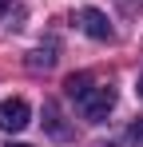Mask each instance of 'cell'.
<instances>
[{
  "label": "cell",
  "mask_w": 143,
  "mask_h": 147,
  "mask_svg": "<svg viewBox=\"0 0 143 147\" xmlns=\"http://www.w3.org/2000/svg\"><path fill=\"white\" fill-rule=\"evenodd\" d=\"M111 107H115V88H92L88 96L80 99L84 119H92V123H103L107 115H111Z\"/></svg>",
  "instance_id": "obj_1"
},
{
  "label": "cell",
  "mask_w": 143,
  "mask_h": 147,
  "mask_svg": "<svg viewBox=\"0 0 143 147\" xmlns=\"http://www.w3.org/2000/svg\"><path fill=\"white\" fill-rule=\"evenodd\" d=\"M28 119H32V107H28V99L12 96L0 103V131H8V135H16V131H24L28 127Z\"/></svg>",
  "instance_id": "obj_2"
},
{
  "label": "cell",
  "mask_w": 143,
  "mask_h": 147,
  "mask_svg": "<svg viewBox=\"0 0 143 147\" xmlns=\"http://www.w3.org/2000/svg\"><path fill=\"white\" fill-rule=\"evenodd\" d=\"M76 24L84 28L92 40H111V24H107V16H103L99 8H80V12H76Z\"/></svg>",
  "instance_id": "obj_3"
},
{
  "label": "cell",
  "mask_w": 143,
  "mask_h": 147,
  "mask_svg": "<svg viewBox=\"0 0 143 147\" xmlns=\"http://www.w3.org/2000/svg\"><path fill=\"white\" fill-rule=\"evenodd\" d=\"M64 92H68V99H76V103H80V99H84L88 92H92V76H88V72H80V76H68V80H64Z\"/></svg>",
  "instance_id": "obj_4"
},
{
  "label": "cell",
  "mask_w": 143,
  "mask_h": 147,
  "mask_svg": "<svg viewBox=\"0 0 143 147\" xmlns=\"http://www.w3.org/2000/svg\"><path fill=\"white\" fill-rule=\"evenodd\" d=\"M52 64H56V44H44L28 56V68H52Z\"/></svg>",
  "instance_id": "obj_5"
},
{
  "label": "cell",
  "mask_w": 143,
  "mask_h": 147,
  "mask_svg": "<svg viewBox=\"0 0 143 147\" xmlns=\"http://www.w3.org/2000/svg\"><path fill=\"white\" fill-rule=\"evenodd\" d=\"M44 115H48V131L52 135H68V127L60 123V107L56 103H44Z\"/></svg>",
  "instance_id": "obj_6"
},
{
  "label": "cell",
  "mask_w": 143,
  "mask_h": 147,
  "mask_svg": "<svg viewBox=\"0 0 143 147\" xmlns=\"http://www.w3.org/2000/svg\"><path fill=\"white\" fill-rule=\"evenodd\" d=\"M131 139H139V143H143V119L135 123V127H131Z\"/></svg>",
  "instance_id": "obj_7"
},
{
  "label": "cell",
  "mask_w": 143,
  "mask_h": 147,
  "mask_svg": "<svg viewBox=\"0 0 143 147\" xmlns=\"http://www.w3.org/2000/svg\"><path fill=\"white\" fill-rule=\"evenodd\" d=\"M8 4H12V0H0V12H4V8H8Z\"/></svg>",
  "instance_id": "obj_8"
},
{
  "label": "cell",
  "mask_w": 143,
  "mask_h": 147,
  "mask_svg": "<svg viewBox=\"0 0 143 147\" xmlns=\"http://www.w3.org/2000/svg\"><path fill=\"white\" fill-rule=\"evenodd\" d=\"M139 96H143V76H139Z\"/></svg>",
  "instance_id": "obj_9"
},
{
  "label": "cell",
  "mask_w": 143,
  "mask_h": 147,
  "mask_svg": "<svg viewBox=\"0 0 143 147\" xmlns=\"http://www.w3.org/2000/svg\"><path fill=\"white\" fill-rule=\"evenodd\" d=\"M8 147H28V143H8Z\"/></svg>",
  "instance_id": "obj_10"
}]
</instances>
